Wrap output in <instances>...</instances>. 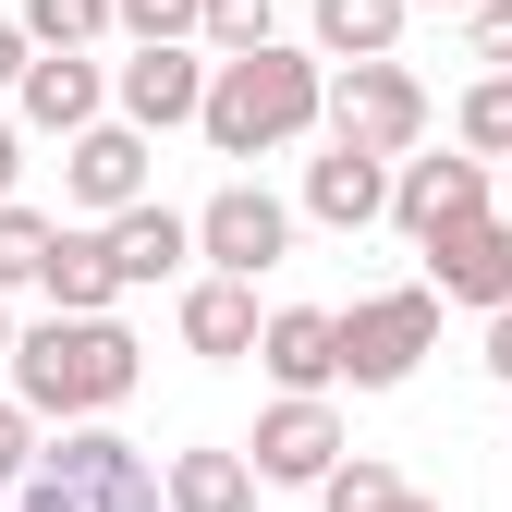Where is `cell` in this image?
<instances>
[{
  "label": "cell",
  "mask_w": 512,
  "mask_h": 512,
  "mask_svg": "<svg viewBox=\"0 0 512 512\" xmlns=\"http://www.w3.org/2000/svg\"><path fill=\"white\" fill-rule=\"evenodd\" d=\"M403 13H488V0H403Z\"/></svg>",
  "instance_id": "4dcf8cb0"
},
{
  "label": "cell",
  "mask_w": 512,
  "mask_h": 512,
  "mask_svg": "<svg viewBox=\"0 0 512 512\" xmlns=\"http://www.w3.org/2000/svg\"><path fill=\"white\" fill-rule=\"evenodd\" d=\"M452 147H464V159H512V74H476V86H464Z\"/></svg>",
  "instance_id": "7402d4cb"
},
{
  "label": "cell",
  "mask_w": 512,
  "mask_h": 512,
  "mask_svg": "<svg viewBox=\"0 0 512 512\" xmlns=\"http://www.w3.org/2000/svg\"><path fill=\"white\" fill-rule=\"evenodd\" d=\"M110 37H135V49H196V0H110Z\"/></svg>",
  "instance_id": "cb8c5ba5"
},
{
  "label": "cell",
  "mask_w": 512,
  "mask_h": 512,
  "mask_svg": "<svg viewBox=\"0 0 512 512\" xmlns=\"http://www.w3.org/2000/svg\"><path fill=\"white\" fill-rule=\"evenodd\" d=\"M281 256H293V196H269V183H220V196L196 208V269L208 281H244L256 293Z\"/></svg>",
  "instance_id": "8992f818"
},
{
  "label": "cell",
  "mask_w": 512,
  "mask_h": 512,
  "mask_svg": "<svg viewBox=\"0 0 512 512\" xmlns=\"http://www.w3.org/2000/svg\"><path fill=\"white\" fill-rule=\"evenodd\" d=\"M281 37V0H196V49L208 61H244V49H269Z\"/></svg>",
  "instance_id": "44dd1931"
},
{
  "label": "cell",
  "mask_w": 512,
  "mask_h": 512,
  "mask_svg": "<svg viewBox=\"0 0 512 512\" xmlns=\"http://www.w3.org/2000/svg\"><path fill=\"white\" fill-rule=\"evenodd\" d=\"M159 512H256L244 452H171L159 464Z\"/></svg>",
  "instance_id": "d6986e66"
},
{
  "label": "cell",
  "mask_w": 512,
  "mask_h": 512,
  "mask_svg": "<svg viewBox=\"0 0 512 512\" xmlns=\"http://www.w3.org/2000/svg\"><path fill=\"white\" fill-rule=\"evenodd\" d=\"M293 220H317V232H366V220H391V159H354V147L305 159V208H293Z\"/></svg>",
  "instance_id": "9a60e30c"
},
{
  "label": "cell",
  "mask_w": 512,
  "mask_h": 512,
  "mask_svg": "<svg viewBox=\"0 0 512 512\" xmlns=\"http://www.w3.org/2000/svg\"><path fill=\"white\" fill-rule=\"evenodd\" d=\"M25 464H37V415L0 391V488H25Z\"/></svg>",
  "instance_id": "484cf974"
},
{
  "label": "cell",
  "mask_w": 512,
  "mask_h": 512,
  "mask_svg": "<svg viewBox=\"0 0 512 512\" xmlns=\"http://www.w3.org/2000/svg\"><path fill=\"white\" fill-rule=\"evenodd\" d=\"M415 256H427L439 317H452V305L500 317V305H512V220H500V208H488V220H464V232H439V244H415Z\"/></svg>",
  "instance_id": "ba28073f"
},
{
  "label": "cell",
  "mask_w": 512,
  "mask_h": 512,
  "mask_svg": "<svg viewBox=\"0 0 512 512\" xmlns=\"http://www.w3.org/2000/svg\"><path fill=\"white\" fill-rule=\"evenodd\" d=\"M49 232H61V220H37V208H0V293H25V281L49 269Z\"/></svg>",
  "instance_id": "d4e9b609"
},
{
  "label": "cell",
  "mask_w": 512,
  "mask_h": 512,
  "mask_svg": "<svg viewBox=\"0 0 512 512\" xmlns=\"http://www.w3.org/2000/svg\"><path fill=\"white\" fill-rule=\"evenodd\" d=\"M135 378H147V342L122 317H37V330H13V403L37 427H98L110 403H135Z\"/></svg>",
  "instance_id": "6da1fadb"
},
{
  "label": "cell",
  "mask_w": 512,
  "mask_h": 512,
  "mask_svg": "<svg viewBox=\"0 0 512 512\" xmlns=\"http://www.w3.org/2000/svg\"><path fill=\"white\" fill-rule=\"evenodd\" d=\"M86 122H110V74H98V61L37 49V61H25V86H13V135H61V147H74Z\"/></svg>",
  "instance_id": "7c38bea8"
},
{
  "label": "cell",
  "mask_w": 512,
  "mask_h": 512,
  "mask_svg": "<svg viewBox=\"0 0 512 512\" xmlns=\"http://www.w3.org/2000/svg\"><path fill=\"white\" fill-rule=\"evenodd\" d=\"M317 122H330V147H354V159H415L427 147V86L403 61H342Z\"/></svg>",
  "instance_id": "5b68a950"
},
{
  "label": "cell",
  "mask_w": 512,
  "mask_h": 512,
  "mask_svg": "<svg viewBox=\"0 0 512 512\" xmlns=\"http://www.w3.org/2000/svg\"><path fill=\"white\" fill-rule=\"evenodd\" d=\"M391 512H439V500H427V488H403V500H391Z\"/></svg>",
  "instance_id": "1f68e13d"
},
{
  "label": "cell",
  "mask_w": 512,
  "mask_h": 512,
  "mask_svg": "<svg viewBox=\"0 0 512 512\" xmlns=\"http://www.w3.org/2000/svg\"><path fill=\"white\" fill-rule=\"evenodd\" d=\"M0 366H13V305H0Z\"/></svg>",
  "instance_id": "d6a6232c"
},
{
  "label": "cell",
  "mask_w": 512,
  "mask_h": 512,
  "mask_svg": "<svg viewBox=\"0 0 512 512\" xmlns=\"http://www.w3.org/2000/svg\"><path fill=\"white\" fill-rule=\"evenodd\" d=\"M98 256H110V281H122V293H147V281H183V269H196V220L147 196V208L98 220Z\"/></svg>",
  "instance_id": "5bb4252c"
},
{
  "label": "cell",
  "mask_w": 512,
  "mask_h": 512,
  "mask_svg": "<svg viewBox=\"0 0 512 512\" xmlns=\"http://www.w3.org/2000/svg\"><path fill=\"white\" fill-rule=\"evenodd\" d=\"M464 49L488 61V74H512V0H488V13H464Z\"/></svg>",
  "instance_id": "4316f807"
},
{
  "label": "cell",
  "mask_w": 512,
  "mask_h": 512,
  "mask_svg": "<svg viewBox=\"0 0 512 512\" xmlns=\"http://www.w3.org/2000/svg\"><path fill=\"white\" fill-rule=\"evenodd\" d=\"M256 366L281 378V403H330V391H342L330 305H269V317H256Z\"/></svg>",
  "instance_id": "4fadbf2b"
},
{
  "label": "cell",
  "mask_w": 512,
  "mask_h": 512,
  "mask_svg": "<svg viewBox=\"0 0 512 512\" xmlns=\"http://www.w3.org/2000/svg\"><path fill=\"white\" fill-rule=\"evenodd\" d=\"M183 354H208V366H232V354H256V293L244 281H183Z\"/></svg>",
  "instance_id": "e0dca14e"
},
{
  "label": "cell",
  "mask_w": 512,
  "mask_h": 512,
  "mask_svg": "<svg viewBox=\"0 0 512 512\" xmlns=\"http://www.w3.org/2000/svg\"><path fill=\"white\" fill-rule=\"evenodd\" d=\"M488 208H500V171H488V159H464V147H439V159H391V220H403L415 244L464 232V220H488Z\"/></svg>",
  "instance_id": "52a82bcc"
},
{
  "label": "cell",
  "mask_w": 512,
  "mask_h": 512,
  "mask_svg": "<svg viewBox=\"0 0 512 512\" xmlns=\"http://www.w3.org/2000/svg\"><path fill=\"white\" fill-rule=\"evenodd\" d=\"M342 452H354V439H342L330 403H269V415H256V439H244V476H256V488H317Z\"/></svg>",
  "instance_id": "9c48e42d"
},
{
  "label": "cell",
  "mask_w": 512,
  "mask_h": 512,
  "mask_svg": "<svg viewBox=\"0 0 512 512\" xmlns=\"http://www.w3.org/2000/svg\"><path fill=\"white\" fill-rule=\"evenodd\" d=\"M317 98H330V61L269 37L244 61H208V98H196V135L220 159H269V147H305L317 135Z\"/></svg>",
  "instance_id": "7a4b0ae2"
},
{
  "label": "cell",
  "mask_w": 512,
  "mask_h": 512,
  "mask_svg": "<svg viewBox=\"0 0 512 512\" xmlns=\"http://www.w3.org/2000/svg\"><path fill=\"white\" fill-rule=\"evenodd\" d=\"M61 196L86 208V232H98V220H122V208H147V135H122V122H86V135L61 147Z\"/></svg>",
  "instance_id": "8fae6325"
},
{
  "label": "cell",
  "mask_w": 512,
  "mask_h": 512,
  "mask_svg": "<svg viewBox=\"0 0 512 512\" xmlns=\"http://www.w3.org/2000/svg\"><path fill=\"white\" fill-rule=\"evenodd\" d=\"M500 196H512V171H500Z\"/></svg>",
  "instance_id": "836d02e7"
},
{
  "label": "cell",
  "mask_w": 512,
  "mask_h": 512,
  "mask_svg": "<svg viewBox=\"0 0 512 512\" xmlns=\"http://www.w3.org/2000/svg\"><path fill=\"white\" fill-rule=\"evenodd\" d=\"M37 293H49V317H110V305H122V281H110V256H98V232H86V220H61V232H49Z\"/></svg>",
  "instance_id": "2e32d148"
},
{
  "label": "cell",
  "mask_w": 512,
  "mask_h": 512,
  "mask_svg": "<svg viewBox=\"0 0 512 512\" xmlns=\"http://www.w3.org/2000/svg\"><path fill=\"white\" fill-rule=\"evenodd\" d=\"M25 61H37V49H25V25H13V13H0V98H13V86H25Z\"/></svg>",
  "instance_id": "83f0119b"
},
{
  "label": "cell",
  "mask_w": 512,
  "mask_h": 512,
  "mask_svg": "<svg viewBox=\"0 0 512 512\" xmlns=\"http://www.w3.org/2000/svg\"><path fill=\"white\" fill-rule=\"evenodd\" d=\"M25 49H61V61H86L98 37H110V0H25Z\"/></svg>",
  "instance_id": "ffe728a7"
},
{
  "label": "cell",
  "mask_w": 512,
  "mask_h": 512,
  "mask_svg": "<svg viewBox=\"0 0 512 512\" xmlns=\"http://www.w3.org/2000/svg\"><path fill=\"white\" fill-rule=\"evenodd\" d=\"M488 378H500V391H512V305L488 317Z\"/></svg>",
  "instance_id": "f1b7e54d"
},
{
  "label": "cell",
  "mask_w": 512,
  "mask_h": 512,
  "mask_svg": "<svg viewBox=\"0 0 512 512\" xmlns=\"http://www.w3.org/2000/svg\"><path fill=\"white\" fill-rule=\"evenodd\" d=\"M305 25H317V61H391L403 49V0H305Z\"/></svg>",
  "instance_id": "ac0fdd59"
},
{
  "label": "cell",
  "mask_w": 512,
  "mask_h": 512,
  "mask_svg": "<svg viewBox=\"0 0 512 512\" xmlns=\"http://www.w3.org/2000/svg\"><path fill=\"white\" fill-rule=\"evenodd\" d=\"M13 171H25V135H13V110H0V208H13Z\"/></svg>",
  "instance_id": "f546056e"
},
{
  "label": "cell",
  "mask_w": 512,
  "mask_h": 512,
  "mask_svg": "<svg viewBox=\"0 0 512 512\" xmlns=\"http://www.w3.org/2000/svg\"><path fill=\"white\" fill-rule=\"evenodd\" d=\"M391 500H403V476L378 464V452H342L330 476H317V512H391Z\"/></svg>",
  "instance_id": "603a6c76"
},
{
  "label": "cell",
  "mask_w": 512,
  "mask_h": 512,
  "mask_svg": "<svg viewBox=\"0 0 512 512\" xmlns=\"http://www.w3.org/2000/svg\"><path fill=\"white\" fill-rule=\"evenodd\" d=\"M13 512H159V464L122 427H49Z\"/></svg>",
  "instance_id": "3957f363"
},
{
  "label": "cell",
  "mask_w": 512,
  "mask_h": 512,
  "mask_svg": "<svg viewBox=\"0 0 512 512\" xmlns=\"http://www.w3.org/2000/svg\"><path fill=\"white\" fill-rule=\"evenodd\" d=\"M330 354H342L354 391H403V378L439 354V293H427V281H403V293L342 305V317H330Z\"/></svg>",
  "instance_id": "277c9868"
},
{
  "label": "cell",
  "mask_w": 512,
  "mask_h": 512,
  "mask_svg": "<svg viewBox=\"0 0 512 512\" xmlns=\"http://www.w3.org/2000/svg\"><path fill=\"white\" fill-rule=\"evenodd\" d=\"M196 98H208V49H135L110 74V122L122 135H171V122H196Z\"/></svg>",
  "instance_id": "30bf717a"
}]
</instances>
